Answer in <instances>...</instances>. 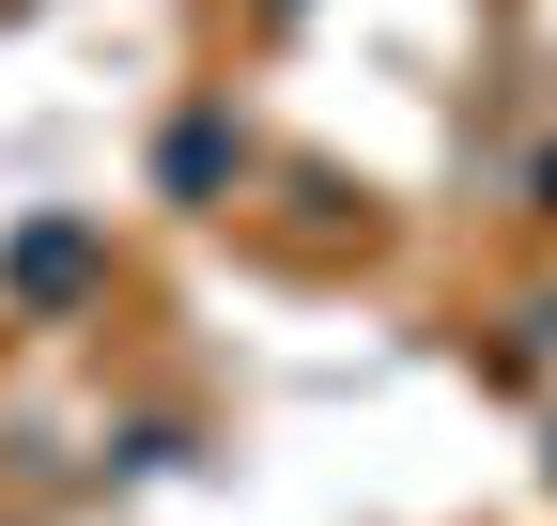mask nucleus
Returning <instances> with one entry per match:
<instances>
[{
    "mask_svg": "<svg viewBox=\"0 0 557 526\" xmlns=\"http://www.w3.org/2000/svg\"><path fill=\"white\" fill-rule=\"evenodd\" d=\"M542 496H557V434H542Z\"/></svg>",
    "mask_w": 557,
    "mask_h": 526,
    "instance_id": "nucleus-4",
    "label": "nucleus"
},
{
    "mask_svg": "<svg viewBox=\"0 0 557 526\" xmlns=\"http://www.w3.org/2000/svg\"><path fill=\"white\" fill-rule=\"evenodd\" d=\"M527 202H542V217H557V140H542V171H527Z\"/></svg>",
    "mask_w": 557,
    "mask_h": 526,
    "instance_id": "nucleus-3",
    "label": "nucleus"
},
{
    "mask_svg": "<svg viewBox=\"0 0 557 526\" xmlns=\"http://www.w3.org/2000/svg\"><path fill=\"white\" fill-rule=\"evenodd\" d=\"M263 16H310V0H263Z\"/></svg>",
    "mask_w": 557,
    "mask_h": 526,
    "instance_id": "nucleus-5",
    "label": "nucleus"
},
{
    "mask_svg": "<svg viewBox=\"0 0 557 526\" xmlns=\"http://www.w3.org/2000/svg\"><path fill=\"white\" fill-rule=\"evenodd\" d=\"M248 186V124L233 109H171V140H156V202H233Z\"/></svg>",
    "mask_w": 557,
    "mask_h": 526,
    "instance_id": "nucleus-2",
    "label": "nucleus"
},
{
    "mask_svg": "<svg viewBox=\"0 0 557 526\" xmlns=\"http://www.w3.org/2000/svg\"><path fill=\"white\" fill-rule=\"evenodd\" d=\"M109 279V233L94 217H16V233H0V295H16V310H78Z\"/></svg>",
    "mask_w": 557,
    "mask_h": 526,
    "instance_id": "nucleus-1",
    "label": "nucleus"
}]
</instances>
